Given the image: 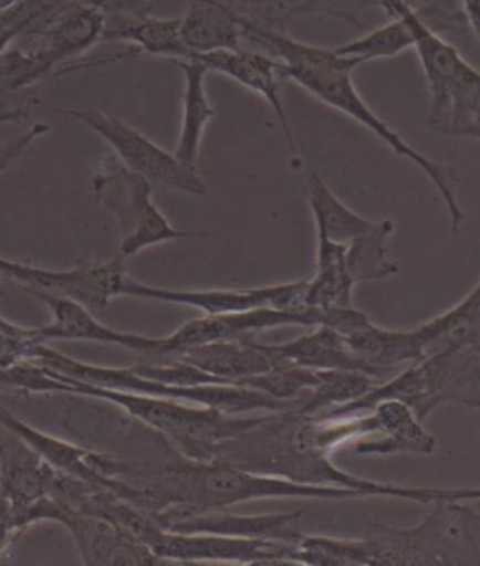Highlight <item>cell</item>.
<instances>
[{"instance_id":"1","label":"cell","mask_w":480,"mask_h":566,"mask_svg":"<svg viewBox=\"0 0 480 566\" xmlns=\"http://www.w3.org/2000/svg\"><path fill=\"white\" fill-rule=\"evenodd\" d=\"M417 527L369 524L361 538L302 535L293 565H480V514L469 501H434Z\"/></svg>"},{"instance_id":"2","label":"cell","mask_w":480,"mask_h":566,"mask_svg":"<svg viewBox=\"0 0 480 566\" xmlns=\"http://www.w3.org/2000/svg\"><path fill=\"white\" fill-rule=\"evenodd\" d=\"M239 19L242 36L248 38L250 42L265 45L267 50L282 61L283 80L295 81L296 85L306 88L323 104L331 105L336 112L344 113L358 124H363L364 128H368L374 136L387 143L395 155L419 167L420 171L431 180V185L436 186L444 203L447 205L452 231L460 229L466 214L458 203L455 191V186L460 182L455 169L420 155L417 148L404 142L398 132L372 112V107L361 98V94L353 85L352 74L358 66L357 61L340 56L334 50L296 42L293 38L283 36L280 32L267 29L253 19H248L247 15H239Z\"/></svg>"},{"instance_id":"3","label":"cell","mask_w":480,"mask_h":566,"mask_svg":"<svg viewBox=\"0 0 480 566\" xmlns=\"http://www.w3.org/2000/svg\"><path fill=\"white\" fill-rule=\"evenodd\" d=\"M56 376L69 385V392L64 396L107 401L161 433L182 454L201 462L216 460L218 450L226 441L239 438L240 433L258 426L265 417V415L261 417L228 415L212 407L196 406V403L175 400V398L113 390V388L86 385L61 374Z\"/></svg>"},{"instance_id":"4","label":"cell","mask_w":480,"mask_h":566,"mask_svg":"<svg viewBox=\"0 0 480 566\" xmlns=\"http://www.w3.org/2000/svg\"><path fill=\"white\" fill-rule=\"evenodd\" d=\"M393 18L406 21L430 88L428 126L449 136L480 139V72L452 43L439 36L406 0H379Z\"/></svg>"},{"instance_id":"5","label":"cell","mask_w":480,"mask_h":566,"mask_svg":"<svg viewBox=\"0 0 480 566\" xmlns=\"http://www.w3.org/2000/svg\"><path fill=\"white\" fill-rule=\"evenodd\" d=\"M382 400H400L411 407L420 422L444 403L480 409V342L452 345L420 358L400 376L369 388L358 400L336 406L321 415L340 417L369 411Z\"/></svg>"},{"instance_id":"6","label":"cell","mask_w":480,"mask_h":566,"mask_svg":"<svg viewBox=\"0 0 480 566\" xmlns=\"http://www.w3.org/2000/svg\"><path fill=\"white\" fill-rule=\"evenodd\" d=\"M34 363L42 364L61 376L86 382V385L126 390V392H137V395L175 398V400L188 401L196 406L212 407V409L228 412V415H248L253 411H296L306 395L304 392L295 400H278L274 396L265 395L261 390L233 385V382H210V385H194V387L166 385V382L137 376L129 368H109V366L81 363L64 353L56 352L48 344L40 347Z\"/></svg>"},{"instance_id":"7","label":"cell","mask_w":480,"mask_h":566,"mask_svg":"<svg viewBox=\"0 0 480 566\" xmlns=\"http://www.w3.org/2000/svg\"><path fill=\"white\" fill-rule=\"evenodd\" d=\"M93 190L105 209L117 218L124 259L134 258L161 242L201 239L204 231H186L173 226L153 201V185L107 156L94 169Z\"/></svg>"},{"instance_id":"8","label":"cell","mask_w":480,"mask_h":566,"mask_svg":"<svg viewBox=\"0 0 480 566\" xmlns=\"http://www.w3.org/2000/svg\"><path fill=\"white\" fill-rule=\"evenodd\" d=\"M56 113L96 132L113 148L126 169L147 179L150 185L190 193L196 198L209 196V186L196 167L186 166L139 129L124 123L123 118L93 107H56Z\"/></svg>"},{"instance_id":"9","label":"cell","mask_w":480,"mask_h":566,"mask_svg":"<svg viewBox=\"0 0 480 566\" xmlns=\"http://www.w3.org/2000/svg\"><path fill=\"white\" fill-rule=\"evenodd\" d=\"M124 261L126 259L118 253L117 258L105 263L80 261L69 271H51L0 258V276L21 283V287L66 296L93 314L102 315L113 298L123 296L124 280L128 277Z\"/></svg>"},{"instance_id":"10","label":"cell","mask_w":480,"mask_h":566,"mask_svg":"<svg viewBox=\"0 0 480 566\" xmlns=\"http://www.w3.org/2000/svg\"><path fill=\"white\" fill-rule=\"evenodd\" d=\"M160 559L171 563H237V565H291L295 544L239 536L175 533L156 527L147 541Z\"/></svg>"},{"instance_id":"11","label":"cell","mask_w":480,"mask_h":566,"mask_svg":"<svg viewBox=\"0 0 480 566\" xmlns=\"http://www.w3.org/2000/svg\"><path fill=\"white\" fill-rule=\"evenodd\" d=\"M304 287H306V280L253 287V290H164V287L136 282L128 276L124 280L123 296L180 304V306L201 310L204 314H228V312H242V310L261 308V306L278 310L302 308L301 298Z\"/></svg>"},{"instance_id":"12","label":"cell","mask_w":480,"mask_h":566,"mask_svg":"<svg viewBox=\"0 0 480 566\" xmlns=\"http://www.w3.org/2000/svg\"><path fill=\"white\" fill-rule=\"evenodd\" d=\"M0 426L10 436L21 439L27 447H31L38 455H42L43 460L59 473L69 474V476L81 479V481L98 484V486L109 488L117 493L118 497L128 501L129 488L123 482L113 481L112 460L104 450L81 447V444L38 430L34 426L27 424L25 420L15 417L2 403H0Z\"/></svg>"},{"instance_id":"13","label":"cell","mask_w":480,"mask_h":566,"mask_svg":"<svg viewBox=\"0 0 480 566\" xmlns=\"http://www.w3.org/2000/svg\"><path fill=\"white\" fill-rule=\"evenodd\" d=\"M160 527L175 533H204V535L239 536L258 541L295 542L301 541L299 527L301 511L285 514H261L244 516L228 511L207 512H153Z\"/></svg>"},{"instance_id":"14","label":"cell","mask_w":480,"mask_h":566,"mask_svg":"<svg viewBox=\"0 0 480 566\" xmlns=\"http://www.w3.org/2000/svg\"><path fill=\"white\" fill-rule=\"evenodd\" d=\"M29 295L45 304L51 312V323L36 328L43 342H93V344L118 345L139 357L150 355L158 345L156 336L121 333L105 325L91 310L66 296L53 295L48 291L23 287Z\"/></svg>"},{"instance_id":"15","label":"cell","mask_w":480,"mask_h":566,"mask_svg":"<svg viewBox=\"0 0 480 566\" xmlns=\"http://www.w3.org/2000/svg\"><path fill=\"white\" fill-rule=\"evenodd\" d=\"M62 527L74 538L86 566L167 565L134 533L104 517L72 512Z\"/></svg>"},{"instance_id":"16","label":"cell","mask_w":480,"mask_h":566,"mask_svg":"<svg viewBox=\"0 0 480 566\" xmlns=\"http://www.w3.org/2000/svg\"><path fill=\"white\" fill-rule=\"evenodd\" d=\"M104 27L105 13L83 0L62 12L48 29L32 36L21 38L29 42L21 50L34 53L55 66H66L91 50L94 43L102 42Z\"/></svg>"},{"instance_id":"17","label":"cell","mask_w":480,"mask_h":566,"mask_svg":"<svg viewBox=\"0 0 480 566\" xmlns=\"http://www.w3.org/2000/svg\"><path fill=\"white\" fill-rule=\"evenodd\" d=\"M191 59L201 62L209 72L228 75L239 85L247 86L252 93L265 98L276 113L278 123L282 126L285 139L290 143L291 150L295 148L291 136L290 120L283 109L282 99V61H274L271 56L252 53L244 50L212 51L201 53Z\"/></svg>"},{"instance_id":"18","label":"cell","mask_w":480,"mask_h":566,"mask_svg":"<svg viewBox=\"0 0 480 566\" xmlns=\"http://www.w3.org/2000/svg\"><path fill=\"white\" fill-rule=\"evenodd\" d=\"M169 358L191 364L196 368L204 369L205 374L220 377L223 381L233 382V385L244 377L267 374L280 363L267 349V344L258 342V336L198 345ZM148 363H156V360H148Z\"/></svg>"},{"instance_id":"19","label":"cell","mask_w":480,"mask_h":566,"mask_svg":"<svg viewBox=\"0 0 480 566\" xmlns=\"http://www.w3.org/2000/svg\"><path fill=\"white\" fill-rule=\"evenodd\" d=\"M59 471L21 439L0 441V495L13 506L25 509L40 499L53 497Z\"/></svg>"},{"instance_id":"20","label":"cell","mask_w":480,"mask_h":566,"mask_svg":"<svg viewBox=\"0 0 480 566\" xmlns=\"http://www.w3.org/2000/svg\"><path fill=\"white\" fill-rule=\"evenodd\" d=\"M267 349L285 363L304 366L310 369H331V371H361L366 376H388L385 369L376 368L353 353L344 334L333 326L317 325L314 333L302 334L285 344H267Z\"/></svg>"},{"instance_id":"21","label":"cell","mask_w":480,"mask_h":566,"mask_svg":"<svg viewBox=\"0 0 480 566\" xmlns=\"http://www.w3.org/2000/svg\"><path fill=\"white\" fill-rule=\"evenodd\" d=\"M102 42H128L132 50L169 61H186L191 53L180 38V18L143 15H105Z\"/></svg>"},{"instance_id":"22","label":"cell","mask_w":480,"mask_h":566,"mask_svg":"<svg viewBox=\"0 0 480 566\" xmlns=\"http://www.w3.org/2000/svg\"><path fill=\"white\" fill-rule=\"evenodd\" d=\"M382 431L376 438L361 439L352 444L355 455L431 454L436 438L425 430L411 407L400 400H382L376 406Z\"/></svg>"},{"instance_id":"23","label":"cell","mask_w":480,"mask_h":566,"mask_svg":"<svg viewBox=\"0 0 480 566\" xmlns=\"http://www.w3.org/2000/svg\"><path fill=\"white\" fill-rule=\"evenodd\" d=\"M180 38L191 56L239 50L242 27L239 15L220 0H190L188 12L180 18Z\"/></svg>"},{"instance_id":"24","label":"cell","mask_w":480,"mask_h":566,"mask_svg":"<svg viewBox=\"0 0 480 566\" xmlns=\"http://www.w3.org/2000/svg\"><path fill=\"white\" fill-rule=\"evenodd\" d=\"M179 66L185 75V96H182V126H180L179 143L173 155L177 156L186 166H198L201 155L207 124L215 118L216 112L205 91V77L209 70L196 59L186 61H171Z\"/></svg>"},{"instance_id":"25","label":"cell","mask_w":480,"mask_h":566,"mask_svg":"<svg viewBox=\"0 0 480 566\" xmlns=\"http://www.w3.org/2000/svg\"><path fill=\"white\" fill-rule=\"evenodd\" d=\"M137 56L136 51L129 50L124 53H115V55L100 56V59H91V61L70 62L66 66H55L51 62L43 61L40 56L29 51L15 48V50H7L0 53V98L7 94L23 93L31 91L34 86L40 85L43 81L55 80L59 75L72 74L85 69H96L112 62L126 61Z\"/></svg>"},{"instance_id":"26","label":"cell","mask_w":480,"mask_h":566,"mask_svg":"<svg viewBox=\"0 0 480 566\" xmlns=\"http://www.w3.org/2000/svg\"><path fill=\"white\" fill-rule=\"evenodd\" d=\"M345 250L347 244H338L317 234V271L306 282L302 308H352L355 283L345 269Z\"/></svg>"},{"instance_id":"27","label":"cell","mask_w":480,"mask_h":566,"mask_svg":"<svg viewBox=\"0 0 480 566\" xmlns=\"http://www.w3.org/2000/svg\"><path fill=\"white\" fill-rule=\"evenodd\" d=\"M309 205L317 234L338 244H349L376 226V222H369L355 210L345 207L315 172L309 180Z\"/></svg>"},{"instance_id":"28","label":"cell","mask_w":480,"mask_h":566,"mask_svg":"<svg viewBox=\"0 0 480 566\" xmlns=\"http://www.w3.org/2000/svg\"><path fill=\"white\" fill-rule=\"evenodd\" d=\"M395 233V223L390 220L376 222L368 233L347 244L345 269L353 283L382 282L400 274V265L388 258V239Z\"/></svg>"},{"instance_id":"29","label":"cell","mask_w":480,"mask_h":566,"mask_svg":"<svg viewBox=\"0 0 480 566\" xmlns=\"http://www.w3.org/2000/svg\"><path fill=\"white\" fill-rule=\"evenodd\" d=\"M317 371H320V382L304 395V401L295 412L314 417L333 407L358 400L374 387V379H376L361 371H331V369H317Z\"/></svg>"},{"instance_id":"30","label":"cell","mask_w":480,"mask_h":566,"mask_svg":"<svg viewBox=\"0 0 480 566\" xmlns=\"http://www.w3.org/2000/svg\"><path fill=\"white\" fill-rule=\"evenodd\" d=\"M413 34L404 19L395 15L390 23L383 25L369 32L366 36L345 43L342 48H336V53L345 59H353L358 64L377 59H393L400 55L404 51L411 50Z\"/></svg>"},{"instance_id":"31","label":"cell","mask_w":480,"mask_h":566,"mask_svg":"<svg viewBox=\"0 0 480 566\" xmlns=\"http://www.w3.org/2000/svg\"><path fill=\"white\" fill-rule=\"evenodd\" d=\"M317 382H320L317 369L304 368V366L280 360L267 374L244 377L237 385L255 388L265 395L274 396L278 400H295L299 396L312 390Z\"/></svg>"},{"instance_id":"32","label":"cell","mask_w":480,"mask_h":566,"mask_svg":"<svg viewBox=\"0 0 480 566\" xmlns=\"http://www.w3.org/2000/svg\"><path fill=\"white\" fill-rule=\"evenodd\" d=\"M42 344L48 342L38 336L36 328L15 325L0 315V368L34 360Z\"/></svg>"},{"instance_id":"33","label":"cell","mask_w":480,"mask_h":566,"mask_svg":"<svg viewBox=\"0 0 480 566\" xmlns=\"http://www.w3.org/2000/svg\"><path fill=\"white\" fill-rule=\"evenodd\" d=\"M48 132H50L48 124L36 123L27 134L19 137V139L10 143V145L0 147V175L7 171V169H10V167L32 147V143L38 142V139L45 136Z\"/></svg>"},{"instance_id":"34","label":"cell","mask_w":480,"mask_h":566,"mask_svg":"<svg viewBox=\"0 0 480 566\" xmlns=\"http://www.w3.org/2000/svg\"><path fill=\"white\" fill-rule=\"evenodd\" d=\"M21 535H23V531L19 530L12 506L7 499L0 495V554L7 552Z\"/></svg>"},{"instance_id":"35","label":"cell","mask_w":480,"mask_h":566,"mask_svg":"<svg viewBox=\"0 0 480 566\" xmlns=\"http://www.w3.org/2000/svg\"><path fill=\"white\" fill-rule=\"evenodd\" d=\"M460 8L463 19L468 21V25L480 42V0H460Z\"/></svg>"},{"instance_id":"36","label":"cell","mask_w":480,"mask_h":566,"mask_svg":"<svg viewBox=\"0 0 480 566\" xmlns=\"http://www.w3.org/2000/svg\"><path fill=\"white\" fill-rule=\"evenodd\" d=\"M321 2H333V0H278V7H293V12H309L312 8L317 7ZM379 2V0H377Z\"/></svg>"},{"instance_id":"37","label":"cell","mask_w":480,"mask_h":566,"mask_svg":"<svg viewBox=\"0 0 480 566\" xmlns=\"http://www.w3.org/2000/svg\"><path fill=\"white\" fill-rule=\"evenodd\" d=\"M21 0H0V12H4L8 8H12L13 4H18Z\"/></svg>"},{"instance_id":"38","label":"cell","mask_w":480,"mask_h":566,"mask_svg":"<svg viewBox=\"0 0 480 566\" xmlns=\"http://www.w3.org/2000/svg\"><path fill=\"white\" fill-rule=\"evenodd\" d=\"M244 2H252L253 7H263V0H244ZM269 4L278 7V0H265Z\"/></svg>"},{"instance_id":"39","label":"cell","mask_w":480,"mask_h":566,"mask_svg":"<svg viewBox=\"0 0 480 566\" xmlns=\"http://www.w3.org/2000/svg\"><path fill=\"white\" fill-rule=\"evenodd\" d=\"M7 296V293H4V287H2V283H0V298H4Z\"/></svg>"},{"instance_id":"40","label":"cell","mask_w":480,"mask_h":566,"mask_svg":"<svg viewBox=\"0 0 480 566\" xmlns=\"http://www.w3.org/2000/svg\"><path fill=\"white\" fill-rule=\"evenodd\" d=\"M0 123H4V118H2V115H0Z\"/></svg>"}]
</instances>
